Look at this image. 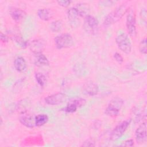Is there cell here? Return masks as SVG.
Listing matches in <instances>:
<instances>
[{"instance_id": "1", "label": "cell", "mask_w": 147, "mask_h": 147, "mask_svg": "<svg viewBox=\"0 0 147 147\" xmlns=\"http://www.w3.org/2000/svg\"><path fill=\"white\" fill-rule=\"evenodd\" d=\"M129 7L127 2L123 3L117 7L106 16L103 21V25L105 26H110L119 21L126 13Z\"/></svg>"}, {"instance_id": "2", "label": "cell", "mask_w": 147, "mask_h": 147, "mask_svg": "<svg viewBox=\"0 0 147 147\" xmlns=\"http://www.w3.org/2000/svg\"><path fill=\"white\" fill-rule=\"evenodd\" d=\"M123 104L124 101L122 98L118 96L113 98L105 109V114L111 118L117 117L119 114Z\"/></svg>"}, {"instance_id": "3", "label": "cell", "mask_w": 147, "mask_h": 147, "mask_svg": "<svg viewBox=\"0 0 147 147\" xmlns=\"http://www.w3.org/2000/svg\"><path fill=\"white\" fill-rule=\"evenodd\" d=\"M115 42L119 50L124 53H130L132 49V44L128 34L125 32L119 33L115 37Z\"/></svg>"}, {"instance_id": "4", "label": "cell", "mask_w": 147, "mask_h": 147, "mask_svg": "<svg viewBox=\"0 0 147 147\" xmlns=\"http://www.w3.org/2000/svg\"><path fill=\"white\" fill-rule=\"evenodd\" d=\"M56 47L58 49L69 48L74 44L73 37L69 33H64L57 35L54 38Z\"/></svg>"}, {"instance_id": "5", "label": "cell", "mask_w": 147, "mask_h": 147, "mask_svg": "<svg viewBox=\"0 0 147 147\" xmlns=\"http://www.w3.org/2000/svg\"><path fill=\"white\" fill-rule=\"evenodd\" d=\"M126 14V27L127 31L131 37H135L137 35L135 11L132 7H129Z\"/></svg>"}, {"instance_id": "6", "label": "cell", "mask_w": 147, "mask_h": 147, "mask_svg": "<svg viewBox=\"0 0 147 147\" xmlns=\"http://www.w3.org/2000/svg\"><path fill=\"white\" fill-rule=\"evenodd\" d=\"M131 119L130 118L125 119L119 123L113 129L110 134V139L112 141H115L121 138L129 127Z\"/></svg>"}, {"instance_id": "7", "label": "cell", "mask_w": 147, "mask_h": 147, "mask_svg": "<svg viewBox=\"0 0 147 147\" xmlns=\"http://www.w3.org/2000/svg\"><path fill=\"white\" fill-rule=\"evenodd\" d=\"M83 28L88 33L95 34L99 29V21L96 17L88 14L84 17Z\"/></svg>"}, {"instance_id": "8", "label": "cell", "mask_w": 147, "mask_h": 147, "mask_svg": "<svg viewBox=\"0 0 147 147\" xmlns=\"http://www.w3.org/2000/svg\"><path fill=\"white\" fill-rule=\"evenodd\" d=\"M67 99V96L62 92H57L46 96L44 99L45 102L49 105H59L64 102Z\"/></svg>"}, {"instance_id": "9", "label": "cell", "mask_w": 147, "mask_h": 147, "mask_svg": "<svg viewBox=\"0 0 147 147\" xmlns=\"http://www.w3.org/2000/svg\"><path fill=\"white\" fill-rule=\"evenodd\" d=\"M67 17L68 21L71 26L73 28H76L79 26L80 23L81 15L78 11V10L75 7H70L67 10Z\"/></svg>"}, {"instance_id": "10", "label": "cell", "mask_w": 147, "mask_h": 147, "mask_svg": "<svg viewBox=\"0 0 147 147\" xmlns=\"http://www.w3.org/2000/svg\"><path fill=\"white\" fill-rule=\"evenodd\" d=\"M146 123H141L135 131V140L138 144H143L146 141Z\"/></svg>"}, {"instance_id": "11", "label": "cell", "mask_w": 147, "mask_h": 147, "mask_svg": "<svg viewBox=\"0 0 147 147\" xmlns=\"http://www.w3.org/2000/svg\"><path fill=\"white\" fill-rule=\"evenodd\" d=\"M29 48L30 50L35 53H41L45 46V42L42 39H35L30 41L29 44Z\"/></svg>"}, {"instance_id": "12", "label": "cell", "mask_w": 147, "mask_h": 147, "mask_svg": "<svg viewBox=\"0 0 147 147\" xmlns=\"http://www.w3.org/2000/svg\"><path fill=\"white\" fill-rule=\"evenodd\" d=\"M99 91V87L97 84L95 83L89 81L84 84L83 86V92L91 96L96 95Z\"/></svg>"}, {"instance_id": "13", "label": "cell", "mask_w": 147, "mask_h": 147, "mask_svg": "<svg viewBox=\"0 0 147 147\" xmlns=\"http://www.w3.org/2000/svg\"><path fill=\"white\" fill-rule=\"evenodd\" d=\"M34 118L35 117L29 113H24L19 117V121L25 127L28 128H33L35 126Z\"/></svg>"}, {"instance_id": "14", "label": "cell", "mask_w": 147, "mask_h": 147, "mask_svg": "<svg viewBox=\"0 0 147 147\" xmlns=\"http://www.w3.org/2000/svg\"><path fill=\"white\" fill-rule=\"evenodd\" d=\"M9 14L15 21H21L26 16V12L20 8L11 7L9 9Z\"/></svg>"}, {"instance_id": "15", "label": "cell", "mask_w": 147, "mask_h": 147, "mask_svg": "<svg viewBox=\"0 0 147 147\" xmlns=\"http://www.w3.org/2000/svg\"><path fill=\"white\" fill-rule=\"evenodd\" d=\"M34 63L38 67L48 65L49 64L48 58L42 52L34 54Z\"/></svg>"}, {"instance_id": "16", "label": "cell", "mask_w": 147, "mask_h": 147, "mask_svg": "<svg viewBox=\"0 0 147 147\" xmlns=\"http://www.w3.org/2000/svg\"><path fill=\"white\" fill-rule=\"evenodd\" d=\"M37 14L40 20L48 21L52 18L53 16V12L50 9L42 8L38 10Z\"/></svg>"}, {"instance_id": "17", "label": "cell", "mask_w": 147, "mask_h": 147, "mask_svg": "<svg viewBox=\"0 0 147 147\" xmlns=\"http://www.w3.org/2000/svg\"><path fill=\"white\" fill-rule=\"evenodd\" d=\"M14 66L15 69L19 72H24L27 67L25 59L22 56L17 57L14 61Z\"/></svg>"}, {"instance_id": "18", "label": "cell", "mask_w": 147, "mask_h": 147, "mask_svg": "<svg viewBox=\"0 0 147 147\" xmlns=\"http://www.w3.org/2000/svg\"><path fill=\"white\" fill-rule=\"evenodd\" d=\"M49 120L48 116L45 114H40L35 116V126H42L46 124Z\"/></svg>"}, {"instance_id": "19", "label": "cell", "mask_w": 147, "mask_h": 147, "mask_svg": "<svg viewBox=\"0 0 147 147\" xmlns=\"http://www.w3.org/2000/svg\"><path fill=\"white\" fill-rule=\"evenodd\" d=\"M34 78L37 84L41 87H44L47 83V78L44 74L40 72L34 73Z\"/></svg>"}, {"instance_id": "20", "label": "cell", "mask_w": 147, "mask_h": 147, "mask_svg": "<svg viewBox=\"0 0 147 147\" xmlns=\"http://www.w3.org/2000/svg\"><path fill=\"white\" fill-rule=\"evenodd\" d=\"M63 28V23L61 21L56 20L52 21L49 25V29L52 32H59Z\"/></svg>"}, {"instance_id": "21", "label": "cell", "mask_w": 147, "mask_h": 147, "mask_svg": "<svg viewBox=\"0 0 147 147\" xmlns=\"http://www.w3.org/2000/svg\"><path fill=\"white\" fill-rule=\"evenodd\" d=\"M68 102L75 105L78 108L81 107L85 105L86 103V100L83 98H74L71 99Z\"/></svg>"}, {"instance_id": "22", "label": "cell", "mask_w": 147, "mask_h": 147, "mask_svg": "<svg viewBox=\"0 0 147 147\" xmlns=\"http://www.w3.org/2000/svg\"><path fill=\"white\" fill-rule=\"evenodd\" d=\"M13 40L21 48H25L28 46L26 41H25L20 34H14L13 36Z\"/></svg>"}, {"instance_id": "23", "label": "cell", "mask_w": 147, "mask_h": 147, "mask_svg": "<svg viewBox=\"0 0 147 147\" xmlns=\"http://www.w3.org/2000/svg\"><path fill=\"white\" fill-rule=\"evenodd\" d=\"M78 109V107L75 105H74L73 103L68 102L67 106L63 108L62 109L63 111L66 112V113H73L75 111H76Z\"/></svg>"}, {"instance_id": "24", "label": "cell", "mask_w": 147, "mask_h": 147, "mask_svg": "<svg viewBox=\"0 0 147 147\" xmlns=\"http://www.w3.org/2000/svg\"><path fill=\"white\" fill-rule=\"evenodd\" d=\"M139 50L141 54L146 55L147 53V48H146V39L144 38L142 39L139 44Z\"/></svg>"}, {"instance_id": "25", "label": "cell", "mask_w": 147, "mask_h": 147, "mask_svg": "<svg viewBox=\"0 0 147 147\" xmlns=\"http://www.w3.org/2000/svg\"><path fill=\"white\" fill-rule=\"evenodd\" d=\"M95 145V141L93 139H87L81 145L82 146H94Z\"/></svg>"}, {"instance_id": "26", "label": "cell", "mask_w": 147, "mask_h": 147, "mask_svg": "<svg viewBox=\"0 0 147 147\" xmlns=\"http://www.w3.org/2000/svg\"><path fill=\"white\" fill-rule=\"evenodd\" d=\"M113 57H114V59H115V60L117 63H118L119 64H121V63H123V57L121 56V55L119 53L115 52L113 55Z\"/></svg>"}, {"instance_id": "27", "label": "cell", "mask_w": 147, "mask_h": 147, "mask_svg": "<svg viewBox=\"0 0 147 147\" xmlns=\"http://www.w3.org/2000/svg\"><path fill=\"white\" fill-rule=\"evenodd\" d=\"M71 1H68V0H63V1H57V3H58V5L60 6L64 7H68L70 3H71Z\"/></svg>"}, {"instance_id": "28", "label": "cell", "mask_w": 147, "mask_h": 147, "mask_svg": "<svg viewBox=\"0 0 147 147\" xmlns=\"http://www.w3.org/2000/svg\"><path fill=\"white\" fill-rule=\"evenodd\" d=\"M134 140L133 139H129L123 142L121 145L123 146H132L134 145Z\"/></svg>"}, {"instance_id": "29", "label": "cell", "mask_w": 147, "mask_h": 147, "mask_svg": "<svg viewBox=\"0 0 147 147\" xmlns=\"http://www.w3.org/2000/svg\"><path fill=\"white\" fill-rule=\"evenodd\" d=\"M0 39H1V41L2 42H3V43H6L8 42V40H9V38L4 33H3L2 32H1V34H0Z\"/></svg>"}, {"instance_id": "30", "label": "cell", "mask_w": 147, "mask_h": 147, "mask_svg": "<svg viewBox=\"0 0 147 147\" xmlns=\"http://www.w3.org/2000/svg\"><path fill=\"white\" fill-rule=\"evenodd\" d=\"M100 2L101 3V4L102 5H104V6H111L113 5V3H115V2L114 1H100Z\"/></svg>"}]
</instances>
